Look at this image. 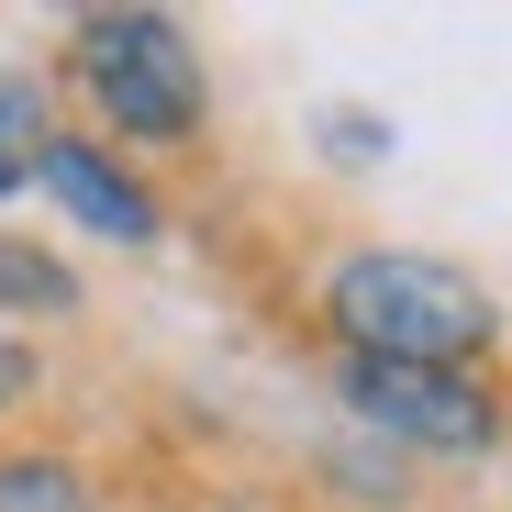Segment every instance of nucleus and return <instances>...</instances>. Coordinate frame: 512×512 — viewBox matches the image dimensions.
I'll use <instances>...</instances> for the list:
<instances>
[{"mask_svg":"<svg viewBox=\"0 0 512 512\" xmlns=\"http://www.w3.org/2000/svg\"><path fill=\"white\" fill-rule=\"evenodd\" d=\"M334 323H346L357 357L457 368L490 334V301H479V279L446 268V256H346V268H334Z\"/></svg>","mask_w":512,"mask_h":512,"instance_id":"f257e3e1","label":"nucleus"},{"mask_svg":"<svg viewBox=\"0 0 512 512\" xmlns=\"http://www.w3.org/2000/svg\"><path fill=\"white\" fill-rule=\"evenodd\" d=\"M78 78H90V101L145 134V145H179L201 123V67H190V34L167 12H90L78 23Z\"/></svg>","mask_w":512,"mask_h":512,"instance_id":"f03ea898","label":"nucleus"},{"mask_svg":"<svg viewBox=\"0 0 512 512\" xmlns=\"http://www.w3.org/2000/svg\"><path fill=\"white\" fill-rule=\"evenodd\" d=\"M346 401L368 423H390V435L412 446H490V401L457 379V368H390V357H346Z\"/></svg>","mask_w":512,"mask_h":512,"instance_id":"7ed1b4c3","label":"nucleus"},{"mask_svg":"<svg viewBox=\"0 0 512 512\" xmlns=\"http://www.w3.org/2000/svg\"><path fill=\"white\" fill-rule=\"evenodd\" d=\"M34 179H45L78 223H90V234H123V245H145V234H156V201L123 179L112 156H90V145H45V167H34Z\"/></svg>","mask_w":512,"mask_h":512,"instance_id":"20e7f679","label":"nucleus"},{"mask_svg":"<svg viewBox=\"0 0 512 512\" xmlns=\"http://www.w3.org/2000/svg\"><path fill=\"white\" fill-rule=\"evenodd\" d=\"M67 301H78V279L56 256L23 245V234H0V312H67Z\"/></svg>","mask_w":512,"mask_h":512,"instance_id":"39448f33","label":"nucleus"},{"mask_svg":"<svg viewBox=\"0 0 512 512\" xmlns=\"http://www.w3.org/2000/svg\"><path fill=\"white\" fill-rule=\"evenodd\" d=\"M34 167H45V101L23 90V78H0V201H12Z\"/></svg>","mask_w":512,"mask_h":512,"instance_id":"423d86ee","label":"nucleus"},{"mask_svg":"<svg viewBox=\"0 0 512 512\" xmlns=\"http://www.w3.org/2000/svg\"><path fill=\"white\" fill-rule=\"evenodd\" d=\"M0 512H78V479L56 457H12L0 468Z\"/></svg>","mask_w":512,"mask_h":512,"instance_id":"0eeeda50","label":"nucleus"},{"mask_svg":"<svg viewBox=\"0 0 512 512\" xmlns=\"http://www.w3.org/2000/svg\"><path fill=\"white\" fill-rule=\"evenodd\" d=\"M23 390H34V357L12 346V334H0V401H23Z\"/></svg>","mask_w":512,"mask_h":512,"instance_id":"6e6552de","label":"nucleus"}]
</instances>
